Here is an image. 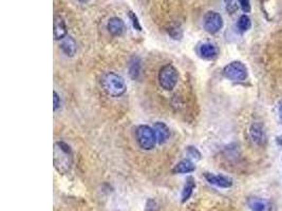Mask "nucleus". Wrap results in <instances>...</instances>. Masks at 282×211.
I'll return each mask as SVG.
<instances>
[{"label":"nucleus","mask_w":282,"mask_h":211,"mask_svg":"<svg viewBox=\"0 0 282 211\" xmlns=\"http://www.w3.org/2000/svg\"><path fill=\"white\" fill-rule=\"evenodd\" d=\"M53 161L54 167L59 173L66 174L70 171L73 164V156L68 145L63 142L55 143Z\"/></svg>","instance_id":"obj_1"},{"label":"nucleus","mask_w":282,"mask_h":211,"mask_svg":"<svg viewBox=\"0 0 282 211\" xmlns=\"http://www.w3.org/2000/svg\"><path fill=\"white\" fill-rule=\"evenodd\" d=\"M101 83L104 91L111 97H121L122 95L125 94L127 90L124 78L114 72H108V73L104 74Z\"/></svg>","instance_id":"obj_2"},{"label":"nucleus","mask_w":282,"mask_h":211,"mask_svg":"<svg viewBox=\"0 0 282 211\" xmlns=\"http://www.w3.org/2000/svg\"><path fill=\"white\" fill-rule=\"evenodd\" d=\"M136 138L139 146L144 150L153 149L158 143L155 130L147 125H141L138 127L136 131Z\"/></svg>","instance_id":"obj_3"},{"label":"nucleus","mask_w":282,"mask_h":211,"mask_svg":"<svg viewBox=\"0 0 282 211\" xmlns=\"http://www.w3.org/2000/svg\"><path fill=\"white\" fill-rule=\"evenodd\" d=\"M177 80H179V74L173 65H164L159 72V83L166 91H171L175 89Z\"/></svg>","instance_id":"obj_4"},{"label":"nucleus","mask_w":282,"mask_h":211,"mask_svg":"<svg viewBox=\"0 0 282 211\" xmlns=\"http://www.w3.org/2000/svg\"><path fill=\"white\" fill-rule=\"evenodd\" d=\"M223 75L232 81H244L247 78V68L241 62H232L223 69Z\"/></svg>","instance_id":"obj_5"},{"label":"nucleus","mask_w":282,"mask_h":211,"mask_svg":"<svg viewBox=\"0 0 282 211\" xmlns=\"http://www.w3.org/2000/svg\"><path fill=\"white\" fill-rule=\"evenodd\" d=\"M203 26L206 30V32L210 34H216L223 27V19L222 16L217 12L210 11L207 12L203 19Z\"/></svg>","instance_id":"obj_6"},{"label":"nucleus","mask_w":282,"mask_h":211,"mask_svg":"<svg viewBox=\"0 0 282 211\" xmlns=\"http://www.w3.org/2000/svg\"><path fill=\"white\" fill-rule=\"evenodd\" d=\"M204 178L206 179L208 183L220 187V188H229L232 185L231 179L224 176H217V174L206 172L204 174Z\"/></svg>","instance_id":"obj_7"},{"label":"nucleus","mask_w":282,"mask_h":211,"mask_svg":"<svg viewBox=\"0 0 282 211\" xmlns=\"http://www.w3.org/2000/svg\"><path fill=\"white\" fill-rule=\"evenodd\" d=\"M68 34V29L65 22V19L59 15H55L54 17V38L55 40H61L67 37Z\"/></svg>","instance_id":"obj_8"},{"label":"nucleus","mask_w":282,"mask_h":211,"mask_svg":"<svg viewBox=\"0 0 282 211\" xmlns=\"http://www.w3.org/2000/svg\"><path fill=\"white\" fill-rule=\"evenodd\" d=\"M107 30L113 36H120L125 31V22L119 17L110 18L107 23Z\"/></svg>","instance_id":"obj_9"},{"label":"nucleus","mask_w":282,"mask_h":211,"mask_svg":"<svg viewBox=\"0 0 282 211\" xmlns=\"http://www.w3.org/2000/svg\"><path fill=\"white\" fill-rule=\"evenodd\" d=\"M153 130H155L157 142L159 144H164L167 142V140L170 136V130L166 124H164L162 122H158L155 124V126H153Z\"/></svg>","instance_id":"obj_10"},{"label":"nucleus","mask_w":282,"mask_h":211,"mask_svg":"<svg viewBox=\"0 0 282 211\" xmlns=\"http://www.w3.org/2000/svg\"><path fill=\"white\" fill-rule=\"evenodd\" d=\"M249 134L250 137H252L253 142L258 145H261L265 141L264 130H263V126L260 123H255L252 127H250Z\"/></svg>","instance_id":"obj_11"},{"label":"nucleus","mask_w":282,"mask_h":211,"mask_svg":"<svg viewBox=\"0 0 282 211\" xmlns=\"http://www.w3.org/2000/svg\"><path fill=\"white\" fill-rule=\"evenodd\" d=\"M61 50L66 54L67 56H74L75 53L77 51V47H76V42L75 40L73 39L70 36H67L61 41V45H60Z\"/></svg>","instance_id":"obj_12"},{"label":"nucleus","mask_w":282,"mask_h":211,"mask_svg":"<svg viewBox=\"0 0 282 211\" xmlns=\"http://www.w3.org/2000/svg\"><path fill=\"white\" fill-rule=\"evenodd\" d=\"M199 54L200 56L204 59H212L217 56L218 50L216 47L210 44V42H205V44H202L200 46Z\"/></svg>","instance_id":"obj_13"},{"label":"nucleus","mask_w":282,"mask_h":211,"mask_svg":"<svg viewBox=\"0 0 282 211\" xmlns=\"http://www.w3.org/2000/svg\"><path fill=\"white\" fill-rule=\"evenodd\" d=\"M195 170V166L194 165V162L191 160H183L181 162H177L173 169L174 173H179V174H185V173H191Z\"/></svg>","instance_id":"obj_14"},{"label":"nucleus","mask_w":282,"mask_h":211,"mask_svg":"<svg viewBox=\"0 0 282 211\" xmlns=\"http://www.w3.org/2000/svg\"><path fill=\"white\" fill-rule=\"evenodd\" d=\"M194 188H195L194 179L193 177L187 178L186 184L185 186H184L183 191H182V203H186L189 198H191Z\"/></svg>","instance_id":"obj_15"},{"label":"nucleus","mask_w":282,"mask_h":211,"mask_svg":"<svg viewBox=\"0 0 282 211\" xmlns=\"http://www.w3.org/2000/svg\"><path fill=\"white\" fill-rule=\"evenodd\" d=\"M141 73V60L138 57L132 58L129 65V75L132 80H137Z\"/></svg>","instance_id":"obj_16"},{"label":"nucleus","mask_w":282,"mask_h":211,"mask_svg":"<svg viewBox=\"0 0 282 211\" xmlns=\"http://www.w3.org/2000/svg\"><path fill=\"white\" fill-rule=\"evenodd\" d=\"M248 207L253 211H264L265 210V203L260 198H249Z\"/></svg>","instance_id":"obj_17"},{"label":"nucleus","mask_w":282,"mask_h":211,"mask_svg":"<svg viewBox=\"0 0 282 211\" xmlns=\"http://www.w3.org/2000/svg\"><path fill=\"white\" fill-rule=\"evenodd\" d=\"M250 26H252V22H250V19L247 15L240 16L237 23V27L241 32H247V30L250 29Z\"/></svg>","instance_id":"obj_18"},{"label":"nucleus","mask_w":282,"mask_h":211,"mask_svg":"<svg viewBox=\"0 0 282 211\" xmlns=\"http://www.w3.org/2000/svg\"><path fill=\"white\" fill-rule=\"evenodd\" d=\"M128 15H129V18H130L133 28L136 29V30H138V31H142V26H141V23L139 21V18L136 15V13H133L132 11H130L129 13H128Z\"/></svg>","instance_id":"obj_19"},{"label":"nucleus","mask_w":282,"mask_h":211,"mask_svg":"<svg viewBox=\"0 0 282 211\" xmlns=\"http://www.w3.org/2000/svg\"><path fill=\"white\" fill-rule=\"evenodd\" d=\"M187 154L191 159L199 161L201 159V153L199 152V150L194 147H188L187 148Z\"/></svg>","instance_id":"obj_20"},{"label":"nucleus","mask_w":282,"mask_h":211,"mask_svg":"<svg viewBox=\"0 0 282 211\" xmlns=\"http://www.w3.org/2000/svg\"><path fill=\"white\" fill-rule=\"evenodd\" d=\"M225 5H226V10H228L229 13H234V12L237 10V3L236 0H224Z\"/></svg>","instance_id":"obj_21"},{"label":"nucleus","mask_w":282,"mask_h":211,"mask_svg":"<svg viewBox=\"0 0 282 211\" xmlns=\"http://www.w3.org/2000/svg\"><path fill=\"white\" fill-rule=\"evenodd\" d=\"M239 4L244 13H249L250 12V0H239Z\"/></svg>","instance_id":"obj_22"},{"label":"nucleus","mask_w":282,"mask_h":211,"mask_svg":"<svg viewBox=\"0 0 282 211\" xmlns=\"http://www.w3.org/2000/svg\"><path fill=\"white\" fill-rule=\"evenodd\" d=\"M53 108H54V111L58 110L60 106H61V99L59 97V95L56 92H53Z\"/></svg>","instance_id":"obj_23"},{"label":"nucleus","mask_w":282,"mask_h":211,"mask_svg":"<svg viewBox=\"0 0 282 211\" xmlns=\"http://www.w3.org/2000/svg\"><path fill=\"white\" fill-rule=\"evenodd\" d=\"M157 209H158L157 203L153 200H148V202L146 204L145 211H157Z\"/></svg>","instance_id":"obj_24"},{"label":"nucleus","mask_w":282,"mask_h":211,"mask_svg":"<svg viewBox=\"0 0 282 211\" xmlns=\"http://www.w3.org/2000/svg\"><path fill=\"white\" fill-rule=\"evenodd\" d=\"M279 118L280 123L282 124V100L279 102Z\"/></svg>","instance_id":"obj_25"},{"label":"nucleus","mask_w":282,"mask_h":211,"mask_svg":"<svg viewBox=\"0 0 282 211\" xmlns=\"http://www.w3.org/2000/svg\"><path fill=\"white\" fill-rule=\"evenodd\" d=\"M78 1H79V2H87L88 0H78Z\"/></svg>","instance_id":"obj_26"}]
</instances>
